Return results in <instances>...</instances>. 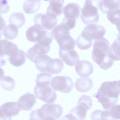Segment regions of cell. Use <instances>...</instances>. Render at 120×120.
<instances>
[{
  "label": "cell",
  "instance_id": "cell-1",
  "mask_svg": "<svg viewBox=\"0 0 120 120\" xmlns=\"http://www.w3.org/2000/svg\"><path fill=\"white\" fill-rule=\"evenodd\" d=\"M120 94V87L118 81L103 82L93 96L96 98L105 110H109L117 103Z\"/></svg>",
  "mask_w": 120,
  "mask_h": 120
},
{
  "label": "cell",
  "instance_id": "cell-2",
  "mask_svg": "<svg viewBox=\"0 0 120 120\" xmlns=\"http://www.w3.org/2000/svg\"><path fill=\"white\" fill-rule=\"evenodd\" d=\"M109 45V41L104 37L95 40L93 44L91 56L93 62L105 70L112 67L114 62L108 55Z\"/></svg>",
  "mask_w": 120,
  "mask_h": 120
},
{
  "label": "cell",
  "instance_id": "cell-3",
  "mask_svg": "<svg viewBox=\"0 0 120 120\" xmlns=\"http://www.w3.org/2000/svg\"><path fill=\"white\" fill-rule=\"evenodd\" d=\"M92 1V0H86L81 10V20L86 25L96 23L99 21L98 8L93 5Z\"/></svg>",
  "mask_w": 120,
  "mask_h": 120
},
{
  "label": "cell",
  "instance_id": "cell-4",
  "mask_svg": "<svg viewBox=\"0 0 120 120\" xmlns=\"http://www.w3.org/2000/svg\"><path fill=\"white\" fill-rule=\"evenodd\" d=\"M74 84L71 79L67 76H58L54 77L50 86L54 90L68 93L73 89Z\"/></svg>",
  "mask_w": 120,
  "mask_h": 120
},
{
  "label": "cell",
  "instance_id": "cell-5",
  "mask_svg": "<svg viewBox=\"0 0 120 120\" xmlns=\"http://www.w3.org/2000/svg\"><path fill=\"white\" fill-rule=\"evenodd\" d=\"M105 32L106 30L103 26L90 24L85 27L81 34L89 40H95L102 39L104 37Z\"/></svg>",
  "mask_w": 120,
  "mask_h": 120
},
{
  "label": "cell",
  "instance_id": "cell-6",
  "mask_svg": "<svg viewBox=\"0 0 120 120\" xmlns=\"http://www.w3.org/2000/svg\"><path fill=\"white\" fill-rule=\"evenodd\" d=\"M34 93L37 98L47 103H54L57 98L56 92L50 85L42 86L36 85Z\"/></svg>",
  "mask_w": 120,
  "mask_h": 120
},
{
  "label": "cell",
  "instance_id": "cell-7",
  "mask_svg": "<svg viewBox=\"0 0 120 120\" xmlns=\"http://www.w3.org/2000/svg\"><path fill=\"white\" fill-rule=\"evenodd\" d=\"M34 20L35 24L39 25L44 30H50L57 23L56 16L52 14L47 12L36 14Z\"/></svg>",
  "mask_w": 120,
  "mask_h": 120
},
{
  "label": "cell",
  "instance_id": "cell-8",
  "mask_svg": "<svg viewBox=\"0 0 120 120\" xmlns=\"http://www.w3.org/2000/svg\"><path fill=\"white\" fill-rule=\"evenodd\" d=\"M0 120H11L12 116L18 115L21 111L17 102H9L1 105Z\"/></svg>",
  "mask_w": 120,
  "mask_h": 120
},
{
  "label": "cell",
  "instance_id": "cell-9",
  "mask_svg": "<svg viewBox=\"0 0 120 120\" xmlns=\"http://www.w3.org/2000/svg\"><path fill=\"white\" fill-rule=\"evenodd\" d=\"M45 118L50 117L58 120L63 113V109L59 105L56 104H45L40 108Z\"/></svg>",
  "mask_w": 120,
  "mask_h": 120
},
{
  "label": "cell",
  "instance_id": "cell-10",
  "mask_svg": "<svg viewBox=\"0 0 120 120\" xmlns=\"http://www.w3.org/2000/svg\"><path fill=\"white\" fill-rule=\"evenodd\" d=\"M36 102L35 96L29 92L21 96L17 103L18 106L22 110L29 111L31 110Z\"/></svg>",
  "mask_w": 120,
  "mask_h": 120
},
{
  "label": "cell",
  "instance_id": "cell-11",
  "mask_svg": "<svg viewBox=\"0 0 120 120\" xmlns=\"http://www.w3.org/2000/svg\"><path fill=\"white\" fill-rule=\"evenodd\" d=\"M55 40L59 46V50L68 51L74 49L75 41L70 35V33L62 34Z\"/></svg>",
  "mask_w": 120,
  "mask_h": 120
},
{
  "label": "cell",
  "instance_id": "cell-12",
  "mask_svg": "<svg viewBox=\"0 0 120 120\" xmlns=\"http://www.w3.org/2000/svg\"><path fill=\"white\" fill-rule=\"evenodd\" d=\"M75 69L76 73L80 76L87 77L93 71V67L90 62L86 60H79L75 64Z\"/></svg>",
  "mask_w": 120,
  "mask_h": 120
},
{
  "label": "cell",
  "instance_id": "cell-13",
  "mask_svg": "<svg viewBox=\"0 0 120 120\" xmlns=\"http://www.w3.org/2000/svg\"><path fill=\"white\" fill-rule=\"evenodd\" d=\"M60 58L67 65L74 66L79 59V55L74 49L68 51L59 50Z\"/></svg>",
  "mask_w": 120,
  "mask_h": 120
},
{
  "label": "cell",
  "instance_id": "cell-14",
  "mask_svg": "<svg viewBox=\"0 0 120 120\" xmlns=\"http://www.w3.org/2000/svg\"><path fill=\"white\" fill-rule=\"evenodd\" d=\"M81 8L77 4L69 3L64 7L63 12L66 18L76 20L79 16Z\"/></svg>",
  "mask_w": 120,
  "mask_h": 120
},
{
  "label": "cell",
  "instance_id": "cell-15",
  "mask_svg": "<svg viewBox=\"0 0 120 120\" xmlns=\"http://www.w3.org/2000/svg\"><path fill=\"white\" fill-rule=\"evenodd\" d=\"M99 1L98 7L105 14H107L120 8V0H100Z\"/></svg>",
  "mask_w": 120,
  "mask_h": 120
},
{
  "label": "cell",
  "instance_id": "cell-16",
  "mask_svg": "<svg viewBox=\"0 0 120 120\" xmlns=\"http://www.w3.org/2000/svg\"><path fill=\"white\" fill-rule=\"evenodd\" d=\"M44 30L39 25L35 24L27 30L26 33V38L30 41L37 42L41 38Z\"/></svg>",
  "mask_w": 120,
  "mask_h": 120
},
{
  "label": "cell",
  "instance_id": "cell-17",
  "mask_svg": "<svg viewBox=\"0 0 120 120\" xmlns=\"http://www.w3.org/2000/svg\"><path fill=\"white\" fill-rule=\"evenodd\" d=\"M50 47L42 46L37 42L34 46L30 49L26 53L27 57L31 61L34 62V59L37 56L40 54H45L50 50Z\"/></svg>",
  "mask_w": 120,
  "mask_h": 120
},
{
  "label": "cell",
  "instance_id": "cell-18",
  "mask_svg": "<svg viewBox=\"0 0 120 120\" xmlns=\"http://www.w3.org/2000/svg\"><path fill=\"white\" fill-rule=\"evenodd\" d=\"M0 45L1 56L5 55L9 56L19 49L16 44L7 39L1 40Z\"/></svg>",
  "mask_w": 120,
  "mask_h": 120
},
{
  "label": "cell",
  "instance_id": "cell-19",
  "mask_svg": "<svg viewBox=\"0 0 120 120\" xmlns=\"http://www.w3.org/2000/svg\"><path fill=\"white\" fill-rule=\"evenodd\" d=\"M63 67V63L61 60L51 58L48 63L46 72L51 74H57L61 71Z\"/></svg>",
  "mask_w": 120,
  "mask_h": 120
},
{
  "label": "cell",
  "instance_id": "cell-20",
  "mask_svg": "<svg viewBox=\"0 0 120 120\" xmlns=\"http://www.w3.org/2000/svg\"><path fill=\"white\" fill-rule=\"evenodd\" d=\"M74 83L75 88L78 91L82 93L89 91L93 85L92 80L88 77H81L77 79Z\"/></svg>",
  "mask_w": 120,
  "mask_h": 120
},
{
  "label": "cell",
  "instance_id": "cell-21",
  "mask_svg": "<svg viewBox=\"0 0 120 120\" xmlns=\"http://www.w3.org/2000/svg\"><path fill=\"white\" fill-rule=\"evenodd\" d=\"M49 5L48 7L46 12L52 14L56 16L60 15L63 11V5L64 0H49Z\"/></svg>",
  "mask_w": 120,
  "mask_h": 120
},
{
  "label": "cell",
  "instance_id": "cell-22",
  "mask_svg": "<svg viewBox=\"0 0 120 120\" xmlns=\"http://www.w3.org/2000/svg\"><path fill=\"white\" fill-rule=\"evenodd\" d=\"M26 57L25 52L21 49H19L17 51L9 56L8 60L13 65L18 67L24 63Z\"/></svg>",
  "mask_w": 120,
  "mask_h": 120
},
{
  "label": "cell",
  "instance_id": "cell-23",
  "mask_svg": "<svg viewBox=\"0 0 120 120\" xmlns=\"http://www.w3.org/2000/svg\"><path fill=\"white\" fill-rule=\"evenodd\" d=\"M51 58L46 54L39 55L36 56L34 62L39 71L45 72L48 63Z\"/></svg>",
  "mask_w": 120,
  "mask_h": 120
},
{
  "label": "cell",
  "instance_id": "cell-24",
  "mask_svg": "<svg viewBox=\"0 0 120 120\" xmlns=\"http://www.w3.org/2000/svg\"><path fill=\"white\" fill-rule=\"evenodd\" d=\"M108 55L113 61L120 60V41L117 38L109 46Z\"/></svg>",
  "mask_w": 120,
  "mask_h": 120
},
{
  "label": "cell",
  "instance_id": "cell-25",
  "mask_svg": "<svg viewBox=\"0 0 120 120\" xmlns=\"http://www.w3.org/2000/svg\"><path fill=\"white\" fill-rule=\"evenodd\" d=\"M41 0H26L23 6L24 12L28 14L35 13L40 7Z\"/></svg>",
  "mask_w": 120,
  "mask_h": 120
},
{
  "label": "cell",
  "instance_id": "cell-26",
  "mask_svg": "<svg viewBox=\"0 0 120 120\" xmlns=\"http://www.w3.org/2000/svg\"><path fill=\"white\" fill-rule=\"evenodd\" d=\"M25 20L24 15L21 12L13 13L9 16L8 19L10 23L18 28L21 27L24 25Z\"/></svg>",
  "mask_w": 120,
  "mask_h": 120
},
{
  "label": "cell",
  "instance_id": "cell-27",
  "mask_svg": "<svg viewBox=\"0 0 120 120\" xmlns=\"http://www.w3.org/2000/svg\"><path fill=\"white\" fill-rule=\"evenodd\" d=\"M92 120H115L111 116L110 111L96 110L92 113Z\"/></svg>",
  "mask_w": 120,
  "mask_h": 120
},
{
  "label": "cell",
  "instance_id": "cell-28",
  "mask_svg": "<svg viewBox=\"0 0 120 120\" xmlns=\"http://www.w3.org/2000/svg\"><path fill=\"white\" fill-rule=\"evenodd\" d=\"M18 32V28L10 23L4 27L2 31V33L5 38L11 40L17 37Z\"/></svg>",
  "mask_w": 120,
  "mask_h": 120
},
{
  "label": "cell",
  "instance_id": "cell-29",
  "mask_svg": "<svg viewBox=\"0 0 120 120\" xmlns=\"http://www.w3.org/2000/svg\"><path fill=\"white\" fill-rule=\"evenodd\" d=\"M52 78V75L47 72H42L38 74L36 80V85L39 86L50 85Z\"/></svg>",
  "mask_w": 120,
  "mask_h": 120
},
{
  "label": "cell",
  "instance_id": "cell-30",
  "mask_svg": "<svg viewBox=\"0 0 120 120\" xmlns=\"http://www.w3.org/2000/svg\"><path fill=\"white\" fill-rule=\"evenodd\" d=\"M0 82L2 87L5 90L11 91L15 86L14 79L9 76H3L0 78Z\"/></svg>",
  "mask_w": 120,
  "mask_h": 120
},
{
  "label": "cell",
  "instance_id": "cell-31",
  "mask_svg": "<svg viewBox=\"0 0 120 120\" xmlns=\"http://www.w3.org/2000/svg\"><path fill=\"white\" fill-rule=\"evenodd\" d=\"M87 111L84 107L80 105L77 106L70 110L69 113L75 116L78 120H84L86 117Z\"/></svg>",
  "mask_w": 120,
  "mask_h": 120
},
{
  "label": "cell",
  "instance_id": "cell-32",
  "mask_svg": "<svg viewBox=\"0 0 120 120\" xmlns=\"http://www.w3.org/2000/svg\"><path fill=\"white\" fill-rule=\"evenodd\" d=\"M92 41L87 39L81 34L77 38L76 44L79 48L84 50L89 48L92 45Z\"/></svg>",
  "mask_w": 120,
  "mask_h": 120
},
{
  "label": "cell",
  "instance_id": "cell-33",
  "mask_svg": "<svg viewBox=\"0 0 120 120\" xmlns=\"http://www.w3.org/2000/svg\"><path fill=\"white\" fill-rule=\"evenodd\" d=\"M93 101L89 96L82 95L80 98L77 105H81L85 108L88 111L92 106Z\"/></svg>",
  "mask_w": 120,
  "mask_h": 120
},
{
  "label": "cell",
  "instance_id": "cell-34",
  "mask_svg": "<svg viewBox=\"0 0 120 120\" xmlns=\"http://www.w3.org/2000/svg\"><path fill=\"white\" fill-rule=\"evenodd\" d=\"M107 18L112 23L116 25L120 21V8L115 10L107 14Z\"/></svg>",
  "mask_w": 120,
  "mask_h": 120
},
{
  "label": "cell",
  "instance_id": "cell-35",
  "mask_svg": "<svg viewBox=\"0 0 120 120\" xmlns=\"http://www.w3.org/2000/svg\"><path fill=\"white\" fill-rule=\"evenodd\" d=\"M29 117V120H43L45 118L40 108L33 110L30 113Z\"/></svg>",
  "mask_w": 120,
  "mask_h": 120
},
{
  "label": "cell",
  "instance_id": "cell-36",
  "mask_svg": "<svg viewBox=\"0 0 120 120\" xmlns=\"http://www.w3.org/2000/svg\"><path fill=\"white\" fill-rule=\"evenodd\" d=\"M110 114L115 120H120V105H114L110 111Z\"/></svg>",
  "mask_w": 120,
  "mask_h": 120
},
{
  "label": "cell",
  "instance_id": "cell-37",
  "mask_svg": "<svg viewBox=\"0 0 120 120\" xmlns=\"http://www.w3.org/2000/svg\"><path fill=\"white\" fill-rule=\"evenodd\" d=\"M76 20L69 19L65 17L63 19L62 22L70 30L73 29L75 25Z\"/></svg>",
  "mask_w": 120,
  "mask_h": 120
},
{
  "label": "cell",
  "instance_id": "cell-38",
  "mask_svg": "<svg viewBox=\"0 0 120 120\" xmlns=\"http://www.w3.org/2000/svg\"><path fill=\"white\" fill-rule=\"evenodd\" d=\"M1 6H2V8L1 10L3 9L4 7L3 10L1 12V13H6L9 10V7L8 4L7 0H2L1 2Z\"/></svg>",
  "mask_w": 120,
  "mask_h": 120
},
{
  "label": "cell",
  "instance_id": "cell-39",
  "mask_svg": "<svg viewBox=\"0 0 120 120\" xmlns=\"http://www.w3.org/2000/svg\"><path fill=\"white\" fill-rule=\"evenodd\" d=\"M59 120H78L77 118L73 115L69 113L65 115Z\"/></svg>",
  "mask_w": 120,
  "mask_h": 120
},
{
  "label": "cell",
  "instance_id": "cell-40",
  "mask_svg": "<svg viewBox=\"0 0 120 120\" xmlns=\"http://www.w3.org/2000/svg\"><path fill=\"white\" fill-rule=\"evenodd\" d=\"M116 28L118 31L119 33L117 35V38L120 41V21L116 25Z\"/></svg>",
  "mask_w": 120,
  "mask_h": 120
},
{
  "label": "cell",
  "instance_id": "cell-41",
  "mask_svg": "<svg viewBox=\"0 0 120 120\" xmlns=\"http://www.w3.org/2000/svg\"><path fill=\"white\" fill-rule=\"evenodd\" d=\"M43 120H56L54 118L50 117H46L44 118Z\"/></svg>",
  "mask_w": 120,
  "mask_h": 120
}]
</instances>
